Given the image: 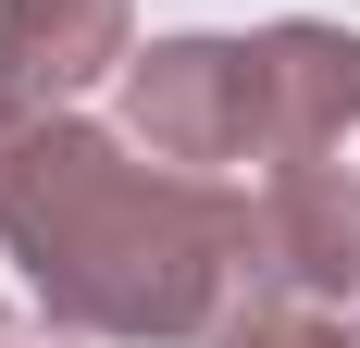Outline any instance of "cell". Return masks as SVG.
Instances as JSON below:
<instances>
[{"label": "cell", "mask_w": 360, "mask_h": 348, "mask_svg": "<svg viewBox=\"0 0 360 348\" xmlns=\"http://www.w3.org/2000/svg\"><path fill=\"white\" fill-rule=\"evenodd\" d=\"M0 249L50 323L112 348H186L249 299V187L87 125L75 100L0 87Z\"/></svg>", "instance_id": "cell-1"}, {"label": "cell", "mask_w": 360, "mask_h": 348, "mask_svg": "<svg viewBox=\"0 0 360 348\" xmlns=\"http://www.w3.org/2000/svg\"><path fill=\"white\" fill-rule=\"evenodd\" d=\"M124 137L186 174H274V100H261V37H149L124 63Z\"/></svg>", "instance_id": "cell-2"}, {"label": "cell", "mask_w": 360, "mask_h": 348, "mask_svg": "<svg viewBox=\"0 0 360 348\" xmlns=\"http://www.w3.org/2000/svg\"><path fill=\"white\" fill-rule=\"evenodd\" d=\"M348 311L360 299V174L348 162H286L249 187V299L236 311Z\"/></svg>", "instance_id": "cell-3"}, {"label": "cell", "mask_w": 360, "mask_h": 348, "mask_svg": "<svg viewBox=\"0 0 360 348\" xmlns=\"http://www.w3.org/2000/svg\"><path fill=\"white\" fill-rule=\"evenodd\" d=\"M261 100H274V174L286 162H335L360 125V37L323 13L261 25Z\"/></svg>", "instance_id": "cell-4"}, {"label": "cell", "mask_w": 360, "mask_h": 348, "mask_svg": "<svg viewBox=\"0 0 360 348\" xmlns=\"http://www.w3.org/2000/svg\"><path fill=\"white\" fill-rule=\"evenodd\" d=\"M137 63V0H0V87L75 100Z\"/></svg>", "instance_id": "cell-5"}, {"label": "cell", "mask_w": 360, "mask_h": 348, "mask_svg": "<svg viewBox=\"0 0 360 348\" xmlns=\"http://www.w3.org/2000/svg\"><path fill=\"white\" fill-rule=\"evenodd\" d=\"M212 348H360V323L274 299V311H224V323H212Z\"/></svg>", "instance_id": "cell-6"}, {"label": "cell", "mask_w": 360, "mask_h": 348, "mask_svg": "<svg viewBox=\"0 0 360 348\" xmlns=\"http://www.w3.org/2000/svg\"><path fill=\"white\" fill-rule=\"evenodd\" d=\"M0 348H75V323H37V311H0Z\"/></svg>", "instance_id": "cell-7"}]
</instances>
